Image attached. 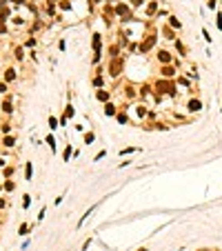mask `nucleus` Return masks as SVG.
Listing matches in <instances>:
<instances>
[{
  "label": "nucleus",
  "mask_w": 222,
  "mask_h": 251,
  "mask_svg": "<svg viewBox=\"0 0 222 251\" xmlns=\"http://www.w3.org/2000/svg\"><path fill=\"white\" fill-rule=\"evenodd\" d=\"M118 122H122V124L127 122V113H118Z\"/></svg>",
  "instance_id": "f3484780"
},
{
  "label": "nucleus",
  "mask_w": 222,
  "mask_h": 251,
  "mask_svg": "<svg viewBox=\"0 0 222 251\" xmlns=\"http://www.w3.org/2000/svg\"><path fill=\"white\" fill-rule=\"evenodd\" d=\"M5 91H7V84H5V82H0V93H5Z\"/></svg>",
  "instance_id": "4be33fe9"
},
{
  "label": "nucleus",
  "mask_w": 222,
  "mask_h": 251,
  "mask_svg": "<svg viewBox=\"0 0 222 251\" xmlns=\"http://www.w3.org/2000/svg\"><path fill=\"white\" fill-rule=\"evenodd\" d=\"M22 204H25V207H29V204H31V198H29V196H25V200H22Z\"/></svg>",
  "instance_id": "aec40b11"
},
{
  "label": "nucleus",
  "mask_w": 222,
  "mask_h": 251,
  "mask_svg": "<svg viewBox=\"0 0 222 251\" xmlns=\"http://www.w3.org/2000/svg\"><path fill=\"white\" fill-rule=\"evenodd\" d=\"M25 176H27V180H31V162H27V169H25Z\"/></svg>",
  "instance_id": "9b49d317"
},
{
  "label": "nucleus",
  "mask_w": 222,
  "mask_h": 251,
  "mask_svg": "<svg viewBox=\"0 0 222 251\" xmlns=\"http://www.w3.org/2000/svg\"><path fill=\"white\" fill-rule=\"evenodd\" d=\"M153 42H156V38H153V36H151V38H147V40L140 44V49H142V51H149V49L153 47Z\"/></svg>",
  "instance_id": "f257e3e1"
},
{
  "label": "nucleus",
  "mask_w": 222,
  "mask_h": 251,
  "mask_svg": "<svg viewBox=\"0 0 222 251\" xmlns=\"http://www.w3.org/2000/svg\"><path fill=\"white\" fill-rule=\"evenodd\" d=\"M138 251H147V249H138Z\"/></svg>",
  "instance_id": "5701e85b"
},
{
  "label": "nucleus",
  "mask_w": 222,
  "mask_h": 251,
  "mask_svg": "<svg viewBox=\"0 0 222 251\" xmlns=\"http://www.w3.org/2000/svg\"><path fill=\"white\" fill-rule=\"evenodd\" d=\"M169 20H171V27H178V29H180V20L178 18H169Z\"/></svg>",
  "instance_id": "a211bd4d"
},
{
  "label": "nucleus",
  "mask_w": 222,
  "mask_h": 251,
  "mask_svg": "<svg viewBox=\"0 0 222 251\" xmlns=\"http://www.w3.org/2000/svg\"><path fill=\"white\" fill-rule=\"evenodd\" d=\"M93 140H96V136L91 133V131H89V133H84V142H87V145H91Z\"/></svg>",
  "instance_id": "423d86ee"
},
{
  "label": "nucleus",
  "mask_w": 222,
  "mask_h": 251,
  "mask_svg": "<svg viewBox=\"0 0 222 251\" xmlns=\"http://www.w3.org/2000/svg\"><path fill=\"white\" fill-rule=\"evenodd\" d=\"M62 158H65V162H67V160L71 158V145H69V147L65 149V153H62Z\"/></svg>",
  "instance_id": "0eeeda50"
},
{
  "label": "nucleus",
  "mask_w": 222,
  "mask_h": 251,
  "mask_svg": "<svg viewBox=\"0 0 222 251\" xmlns=\"http://www.w3.org/2000/svg\"><path fill=\"white\" fill-rule=\"evenodd\" d=\"M105 113H107V116H113V113H116V107L107 102V105H105Z\"/></svg>",
  "instance_id": "7ed1b4c3"
},
{
  "label": "nucleus",
  "mask_w": 222,
  "mask_h": 251,
  "mask_svg": "<svg viewBox=\"0 0 222 251\" xmlns=\"http://www.w3.org/2000/svg\"><path fill=\"white\" fill-rule=\"evenodd\" d=\"M27 231H29V225H22V227H20V236H25Z\"/></svg>",
  "instance_id": "6ab92c4d"
},
{
  "label": "nucleus",
  "mask_w": 222,
  "mask_h": 251,
  "mask_svg": "<svg viewBox=\"0 0 222 251\" xmlns=\"http://www.w3.org/2000/svg\"><path fill=\"white\" fill-rule=\"evenodd\" d=\"M98 100L107 102V100H109V91H98Z\"/></svg>",
  "instance_id": "20e7f679"
},
{
  "label": "nucleus",
  "mask_w": 222,
  "mask_h": 251,
  "mask_svg": "<svg viewBox=\"0 0 222 251\" xmlns=\"http://www.w3.org/2000/svg\"><path fill=\"white\" fill-rule=\"evenodd\" d=\"M14 78H16V71H14V69H7V73H5V80L9 82V80H14Z\"/></svg>",
  "instance_id": "39448f33"
},
{
  "label": "nucleus",
  "mask_w": 222,
  "mask_h": 251,
  "mask_svg": "<svg viewBox=\"0 0 222 251\" xmlns=\"http://www.w3.org/2000/svg\"><path fill=\"white\" fill-rule=\"evenodd\" d=\"M147 11H149V14H153V11H156V2H151L149 7H147Z\"/></svg>",
  "instance_id": "412c9836"
},
{
  "label": "nucleus",
  "mask_w": 222,
  "mask_h": 251,
  "mask_svg": "<svg viewBox=\"0 0 222 251\" xmlns=\"http://www.w3.org/2000/svg\"><path fill=\"white\" fill-rule=\"evenodd\" d=\"M93 49H100V36H98V33L93 36Z\"/></svg>",
  "instance_id": "f8f14e48"
},
{
  "label": "nucleus",
  "mask_w": 222,
  "mask_h": 251,
  "mask_svg": "<svg viewBox=\"0 0 222 251\" xmlns=\"http://www.w3.org/2000/svg\"><path fill=\"white\" fill-rule=\"evenodd\" d=\"M202 36H204V40H207V42H211V40H213V38H211V33H209L207 29H202Z\"/></svg>",
  "instance_id": "ddd939ff"
},
{
  "label": "nucleus",
  "mask_w": 222,
  "mask_h": 251,
  "mask_svg": "<svg viewBox=\"0 0 222 251\" xmlns=\"http://www.w3.org/2000/svg\"><path fill=\"white\" fill-rule=\"evenodd\" d=\"M47 145L51 147V149H56V138L53 136H47Z\"/></svg>",
  "instance_id": "1a4fd4ad"
},
{
  "label": "nucleus",
  "mask_w": 222,
  "mask_h": 251,
  "mask_svg": "<svg viewBox=\"0 0 222 251\" xmlns=\"http://www.w3.org/2000/svg\"><path fill=\"white\" fill-rule=\"evenodd\" d=\"M2 111H5V113H11V102H5V105H2Z\"/></svg>",
  "instance_id": "2eb2a0df"
},
{
  "label": "nucleus",
  "mask_w": 222,
  "mask_h": 251,
  "mask_svg": "<svg viewBox=\"0 0 222 251\" xmlns=\"http://www.w3.org/2000/svg\"><path fill=\"white\" fill-rule=\"evenodd\" d=\"M158 58H160L162 62H169V60H171V58H169V54H167V51H160V56H158Z\"/></svg>",
  "instance_id": "6e6552de"
},
{
  "label": "nucleus",
  "mask_w": 222,
  "mask_h": 251,
  "mask_svg": "<svg viewBox=\"0 0 222 251\" xmlns=\"http://www.w3.org/2000/svg\"><path fill=\"white\" fill-rule=\"evenodd\" d=\"M202 109V102L200 100H191L189 102V111H200Z\"/></svg>",
  "instance_id": "f03ea898"
},
{
  "label": "nucleus",
  "mask_w": 222,
  "mask_h": 251,
  "mask_svg": "<svg viewBox=\"0 0 222 251\" xmlns=\"http://www.w3.org/2000/svg\"><path fill=\"white\" fill-rule=\"evenodd\" d=\"M69 116H73V107H71V105H67V111H65V118H69Z\"/></svg>",
  "instance_id": "4468645a"
},
{
  "label": "nucleus",
  "mask_w": 222,
  "mask_h": 251,
  "mask_svg": "<svg viewBox=\"0 0 222 251\" xmlns=\"http://www.w3.org/2000/svg\"><path fill=\"white\" fill-rule=\"evenodd\" d=\"M133 151H135V147H127V149L120 151V156H124V153H133Z\"/></svg>",
  "instance_id": "dca6fc26"
},
{
  "label": "nucleus",
  "mask_w": 222,
  "mask_h": 251,
  "mask_svg": "<svg viewBox=\"0 0 222 251\" xmlns=\"http://www.w3.org/2000/svg\"><path fill=\"white\" fill-rule=\"evenodd\" d=\"M49 127H51V129H58V120H56V118H53V116H51V118H49Z\"/></svg>",
  "instance_id": "9d476101"
}]
</instances>
